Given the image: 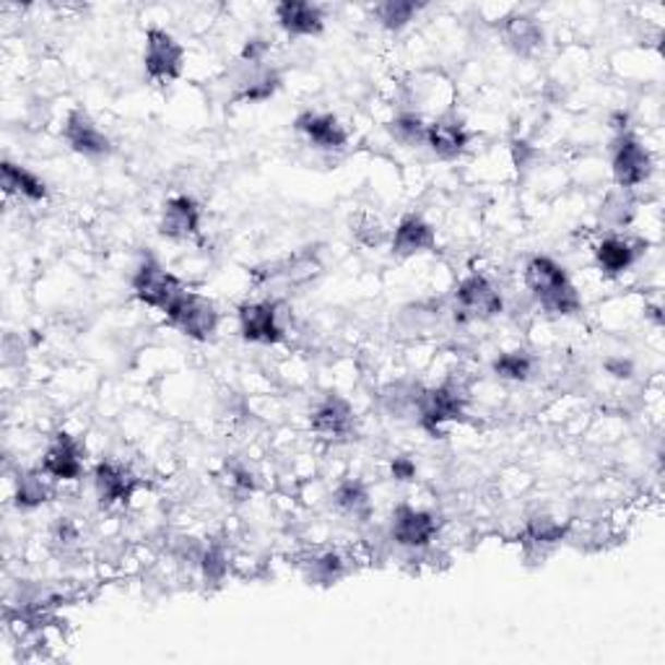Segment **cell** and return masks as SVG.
Wrapping results in <instances>:
<instances>
[{"label": "cell", "mask_w": 665, "mask_h": 665, "mask_svg": "<svg viewBox=\"0 0 665 665\" xmlns=\"http://www.w3.org/2000/svg\"><path fill=\"white\" fill-rule=\"evenodd\" d=\"M525 287L539 300L541 307L552 315L569 317L577 315L582 307L580 294H577L572 278L565 270V266L546 255H533L525 263Z\"/></svg>", "instance_id": "cell-1"}, {"label": "cell", "mask_w": 665, "mask_h": 665, "mask_svg": "<svg viewBox=\"0 0 665 665\" xmlns=\"http://www.w3.org/2000/svg\"><path fill=\"white\" fill-rule=\"evenodd\" d=\"M165 315L182 336L193 338V341H211L221 323V315L219 310H216V304L208 300V297L190 289L182 291Z\"/></svg>", "instance_id": "cell-2"}, {"label": "cell", "mask_w": 665, "mask_h": 665, "mask_svg": "<svg viewBox=\"0 0 665 665\" xmlns=\"http://www.w3.org/2000/svg\"><path fill=\"white\" fill-rule=\"evenodd\" d=\"M466 413V392L460 385L445 383L439 388H426L419 396L416 419L422 430L430 434H439L445 424L460 422Z\"/></svg>", "instance_id": "cell-3"}, {"label": "cell", "mask_w": 665, "mask_h": 665, "mask_svg": "<svg viewBox=\"0 0 665 665\" xmlns=\"http://www.w3.org/2000/svg\"><path fill=\"white\" fill-rule=\"evenodd\" d=\"M610 169H614V180L621 190H632L653 174V154L642 146L640 138L632 133H619L614 138L610 148Z\"/></svg>", "instance_id": "cell-4"}, {"label": "cell", "mask_w": 665, "mask_h": 665, "mask_svg": "<svg viewBox=\"0 0 665 665\" xmlns=\"http://www.w3.org/2000/svg\"><path fill=\"white\" fill-rule=\"evenodd\" d=\"M144 68L146 76L156 84H167V81H178L185 68V47H182L174 34L159 26H152L146 32V50H144Z\"/></svg>", "instance_id": "cell-5"}, {"label": "cell", "mask_w": 665, "mask_h": 665, "mask_svg": "<svg viewBox=\"0 0 665 665\" xmlns=\"http://www.w3.org/2000/svg\"><path fill=\"white\" fill-rule=\"evenodd\" d=\"M131 287L133 294L138 297L141 302L161 312L172 307V302L185 291L180 278L169 274V270L161 266L159 261H154V257H146V261L135 268Z\"/></svg>", "instance_id": "cell-6"}, {"label": "cell", "mask_w": 665, "mask_h": 665, "mask_svg": "<svg viewBox=\"0 0 665 665\" xmlns=\"http://www.w3.org/2000/svg\"><path fill=\"white\" fill-rule=\"evenodd\" d=\"M501 310H505V300L486 276H466L455 289V312L460 321H492Z\"/></svg>", "instance_id": "cell-7"}, {"label": "cell", "mask_w": 665, "mask_h": 665, "mask_svg": "<svg viewBox=\"0 0 665 665\" xmlns=\"http://www.w3.org/2000/svg\"><path fill=\"white\" fill-rule=\"evenodd\" d=\"M437 533H439L437 515L416 510V507L411 505H400L396 507V512H392L390 535L398 546L413 548V552H416V548L430 546L432 541L437 539Z\"/></svg>", "instance_id": "cell-8"}, {"label": "cell", "mask_w": 665, "mask_h": 665, "mask_svg": "<svg viewBox=\"0 0 665 665\" xmlns=\"http://www.w3.org/2000/svg\"><path fill=\"white\" fill-rule=\"evenodd\" d=\"M63 138L73 152L81 156H89V159H101V156L112 154V141L101 128L97 120L92 118L84 107L68 112L65 125H63Z\"/></svg>", "instance_id": "cell-9"}, {"label": "cell", "mask_w": 665, "mask_h": 665, "mask_svg": "<svg viewBox=\"0 0 665 665\" xmlns=\"http://www.w3.org/2000/svg\"><path fill=\"white\" fill-rule=\"evenodd\" d=\"M310 430L323 439H349L356 432L354 406L341 396H325L312 409Z\"/></svg>", "instance_id": "cell-10"}, {"label": "cell", "mask_w": 665, "mask_h": 665, "mask_svg": "<svg viewBox=\"0 0 665 665\" xmlns=\"http://www.w3.org/2000/svg\"><path fill=\"white\" fill-rule=\"evenodd\" d=\"M94 488H97L101 507L128 505L138 488V479L131 468L118 463V460H99L94 468Z\"/></svg>", "instance_id": "cell-11"}, {"label": "cell", "mask_w": 665, "mask_h": 665, "mask_svg": "<svg viewBox=\"0 0 665 665\" xmlns=\"http://www.w3.org/2000/svg\"><path fill=\"white\" fill-rule=\"evenodd\" d=\"M281 89V73L266 63H244L240 60L234 78V101L244 105H257V101H268Z\"/></svg>", "instance_id": "cell-12"}, {"label": "cell", "mask_w": 665, "mask_h": 665, "mask_svg": "<svg viewBox=\"0 0 665 665\" xmlns=\"http://www.w3.org/2000/svg\"><path fill=\"white\" fill-rule=\"evenodd\" d=\"M39 471L52 481H76L84 473V450L68 432H58L43 455Z\"/></svg>", "instance_id": "cell-13"}, {"label": "cell", "mask_w": 665, "mask_h": 665, "mask_svg": "<svg viewBox=\"0 0 665 665\" xmlns=\"http://www.w3.org/2000/svg\"><path fill=\"white\" fill-rule=\"evenodd\" d=\"M240 332L250 343H278L283 341V328L278 323V310L274 302H247L237 310Z\"/></svg>", "instance_id": "cell-14"}, {"label": "cell", "mask_w": 665, "mask_h": 665, "mask_svg": "<svg viewBox=\"0 0 665 665\" xmlns=\"http://www.w3.org/2000/svg\"><path fill=\"white\" fill-rule=\"evenodd\" d=\"M294 128L317 152H341L349 144V131H346V125L336 114L307 110L294 120Z\"/></svg>", "instance_id": "cell-15"}, {"label": "cell", "mask_w": 665, "mask_h": 665, "mask_svg": "<svg viewBox=\"0 0 665 665\" xmlns=\"http://www.w3.org/2000/svg\"><path fill=\"white\" fill-rule=\"evenodd\" d=\"M201 219L203 211L198 201L190 198V195H174V198H169L165 208H161L159 234L172 242L193 240V237L201 232Z\"/></svg>", "instance_id": "cell-16"}, {"label": "cell", "mask_w": 665, "mask_h": 665, "mask_svg": "<svg viewBox=\"0 0 665 665\" xmlns=\"http://www.w3.org/2000/svg\"><path fill=\"white\" fill-rule=\"evenodd\" d=\"M499 34L515 56L531 58L544 47V26L531 13H512L499 24Z\"/></svg>", "instance_id": "cell-17"}, {"label": "cell", "mask_w": 665, "mask_h": 665, "mask_svg": "<svg viewBox=\"0 0 665 665\" xmlns=\"http://www.w3.org/2000/svg\"><path fill=\"white\" fill-rule=\"evenodd\" d=\"M434 244H437V232L430 221H424L422 216L406 214L398 221L396 232H392V255L396 257H413L422 253H432Z\"/></svg>", "instance_id": "cell-18"}, {"label": "cell", "mask_w": 665, "mask_h": 665, "mask_svg": "<svg viewBox=\"0 0 665 665\" xmlns=\"http://www.w3.org/2000/svg\"><path fill=\"white\" fill-rule=\"evenodd\" d=\"M276 22L289 37H315L323 32V9L307 0H283L276 5Z\"/></svg>", "instance_id": "cell-19"}, {"label": "cell", "mask_w": 665, "mask_h": 665, "mask_svg": "<svg viewBox=\"0 0 665 665\" xmlns=\"http://www.w3.org/2000/svg\"><path fill=\"white\" fill-rule=\"evenodd\" d=\"M468 141H471V135H468L466 125L458 118H439L426 125V146L432 148L437 159L452 161L463 156Z\"/></svg>", "instance_id": "cell-20"}, {"label": "cell", "mask_w": 665, "mask_h": 665, "mask_svg": "<svg viewBox=\"0 0 665 665\" xmlns=\"http://www.w3.org/2000/svg\"><path fill=\"white\" fill-rule=\"evenodd\" d=\"M323 270L321 255L315 253V250L307 247L302 250V253L287 257V261L274 263V266H268V270L257 268V278H283V281L291 283V287H302V283H307Z\"/></svg>", "instance_id": "cell-21"}, {"label": "cell", "mask_w": 665, "mask_h": 665, "mask_svg": "<svg viewBox=\"0 0 665 665\" xmlns=\"http://www.w3.org/2000/svg\"><path fill=\"white\" fill-rule=\"evenodd\" d=\"M0 188H3L5 195H16V198L32 201V203H43L50 195L47 190V182L43 178L26 169L22 165H13V161L5 159L0 165Z\"/></svg>", "instance_id": "cell-22"}, {"label": "cell", "mask_w": 665, "mask_h": 665, "mask_svg": "<svg viewBox=\"0 0 665 665\" xmlns=\"http://www.w3.org/2000/svg\"><path fill=\"white\" fill-rule=\"evenodd\" d=\"M332 505H336L338 512L356 522H366L372 518L370 488L356 479H346L336 486V492H332Z\"/></svg>", "instance_id": "cell-23"}, {"label": "cell", "mask_w": 665, "mask_h": 665, "mask_svg": "<svg viewBox=\"0 0 665 665\" xmlns=\"http://www.w3.org/2000/svg\"><path fill=\"white\" fill-rule=\"evenodd\" d=\"M572 522H559L552 515H533L522 528V544L533 548H548L561 544L569 535Z\"/></svg>", "instance_id": "cell-24"}, {"label": "cell", "mask_w": 665, "mask_h": 665, "mask_svg": "<svg viewBox=\"0 0 665 665\" xmlns=\"http://www.w3.org/2000/svg\"><path fill=\"white\" fill-rule=\"evenodd\" d=\"M634 247L621 237H606L598 247H595V261L606 276H621L624 270L634 266Z\"/></svg>", "instance_id": "cell-25"}, {"label": "cell", "mask_w": 665, "mask_h": 665, "mask_svg": "<svg viewBox=\"0 0 665 665\" xmlns=\"http://www.w3.org/2000/svg\"><path fill=\"white\" fill-rule=\"evenodd\" d=\"M52 497V488L47 484L43 471H22L16 479V499L19 510H37L47 499Z\"/></svg>", "instance_id": "cell-26"}, {"label": "cell", "mask_w": 665, "mask_h": 665, "mask_svg": "<svg viewBox=\"0 0 665 665\" xmlns=\"http://www.w3.org/2000/svg\"><path fill=\"white\" fill-rule=\"evenodd\" d=\"M419 11H422V3H413V0H385L372 9L379 26H385L388 32H400L403 26H409Z\"/></svg>", "instance_id": "cell-27"}, {"label": "cell", "mask_w": 665, "mask_h": 665, "mask_svg": "<svg viewBox=\"0 0 665 665\" xmlns=\"http://www.w3.org/2000/svg\"><path fill=\"white\" fill-rule=\"evenodd\" d=\"M494 375L510 383H525L533 375V356L528 351H505L494 359Z\"/></svg>", "instance_id": "cell-28"}, {"label": "cell", "mask_w": 665, "mask_h": 665, "mask_svg": "<svg viewBox=\"0 0 665 665\" xmlns=\"http://www.w3.org/2000/svg\"><path fill=\"white\" fill-rule=\"evenodd\" d=\"M388 131L403 146H426V122L416 112H400L390 120Z\"/></svg>", "instance_id": "cell-29"}, {"label": "cell", "mask_w": 665, "mask_h": 665, "mask_svg": "<svg viewBox=\"0 0 665 665\" xmlns=\"http://www.w3.org/2000/svg\"><path fill=\"white\" fill-rule=\"evenodd\" d=\"M343 572H346V565H343L341 554H336V552L315 556L307 567L310 580L317 582V585H332L336 580H341Z\"/></svg>", "instance_id": "cell-30"}, {"label": "cell", "mask_w": 665, "mask_h": 665, "mask_svg": "<svg viewBox=\"0 0 665 665\" xmlns=\"http://www.w3.org/2000/svg\"><path fill=\"white\" fill-rule=\"evenodd\" d=\"M603 221H608L610 227H627L629 221H632L634 216V201L632 195H629V190H616V193H610L606 203H603Z\"/></svg>", "instance_id": "cell-31"}, {"label": "cell", "mask_w": 665, "mask_h": 665, "mask_svg": "<svg viewBox=\"0 0 665 665\" xmlns=\"http://www.w3.org/2000/svg\"><path fill=\"white\" fill-rule=\"evenodd\" d=\"M419 396H422V388H413V385L398 383L388 390V396H385V403H388V409L392 413H398V416H406V413H413V416H416Z\"/></svg>", "instance_id": "cell-32"}, {"label": "cell", "mask_w": 665, "mask_h": 665, "mask_svg": "<svg viewBox=\"0 0 665 665\" xmlns=\"http://www.w3.org/2000/svg\"><path fill=\"white\" fill-rule=\"evenodd\" d=\"M198 565H201L203 577H206L208 582H221L229 572L227 552H223L219 544H211V546L203 548V556H201Z\"/></svg>", "instance_id": "cell-33"}, {"label": "cell", "mask_w": 665, "mask_h": 665, "mask_svg": "<svg viewBox=\"0 0 665 665\" xmlns=\"http://www.w3.org/2000/svg\"><path fill=\"white\" fill-rule=\"evenodd\" d=\"M351 232H354V240L359 244H364V247H377V244H383L385 237H388L383 223H379V219H375L372 214L356 216L354 229H351Z\"/></svg>", "instance_id": "cell-34"}, {"label": "cell", "mask_w": 665, "mask_h": 665, "mask_svg": "<svg viewBox=\"0 0 665 665\" xmlns=\"http://www.w3.org/2000/svg\"><path fill=\"white\" fill-rule=\"evenodd\" d=\"M223 481H227V492L232 494L237 501H244L250 497V494L255 492V481L250 476L247 468L242 466H229L227 463V473H223Z\"/></svg>", "instance_id": "cell-35"}, {"label": "cell", "mask_w": 665, "mask_h": 665, "mask_svg": "<svg viewBox=\"0 0 665 665\" xmlns=\"http://www.w3.org/2000/svg\"><path fill=\"white\" fill-rule=\"evenodd\" d=\"M52 541H56V544L63 546V548L73 546L78 541V528L73 525V522L68 518H60L56 525H52Z\"/></svg>", "instance_id": "cell-36"}, {"label": "cell", "mask_w": 665, "mask_h": 665, "mask_svg": "<svg viewBox=\"0 0 665 665\" xmlns=\"http://www.w3.org/2000/svg\"><path fill=\"white\" fill-rule=\"evenodd\" d=\"M390 476L400 481V484H409V481L416 479V463H413L409 455H398L390 463Z\"/></svg>", "instance_id": "cell-37"}, {"label": "cell", "mask_w": 665, "mask_h": 665, "mask_svg": "<svg viewBox=\"0 0 665 665\" xmlns=\"http://www.w3.org/2000/svg\"><path fill=\"white\" fill-rule=\"evenodd\" d=\"M603 366H606L608 375H614L616 379H629L634 375V364L624 356H610Z\"/></svg>", "instance_id": "cell-38"}]
</instances>
